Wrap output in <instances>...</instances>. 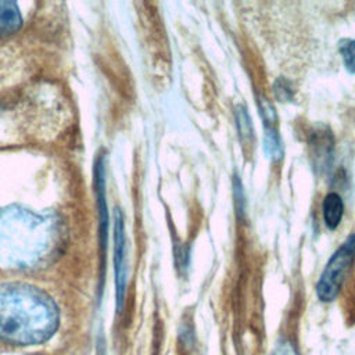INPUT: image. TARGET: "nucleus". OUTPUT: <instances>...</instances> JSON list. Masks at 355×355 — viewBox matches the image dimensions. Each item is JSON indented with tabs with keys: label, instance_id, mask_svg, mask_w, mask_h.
Instances as JSON below:
<instances>
[{
	"label": "nucleus",
	"instance_id": "obj_4",
	"mask_svg": "<svg viewBox=\"0 0 355 355\" xmlns=\"http://www.w3.org/2000/svg\"><path fill=\"white\" fill-rule=\"evenodd\" d=\"M308 150L315 171L318 173L329 171L334 159V137L331 130L324 125L313 129L308 139Z\"/></svg>",
	"mask_w": 355,
	"mask_h": 355
},
{
	"label": "nucleus",
	"instance_id": "obj_11",
	"mask_svg": "<svg viewBox=\"0 0 355 355\" xmlns=\"http://www.w3.org/2000/svg\"><path fill=\"white\" fill-rule=\"evenodd\" d=\"M273 94L282 103L291 101L294 97V86L288 79L277 78L273 83Z\"/></svg>",
	"mask_w": 355,
	"mask_h": 355
},
{
	"label": "nucleus",
	"instance_id": "obj_9",
	"mask_svg": "<svg viewBox=\"0 0 355 355\" xmlns=\"http://www.w3.org/2000/svg\"><path fill=\"white\" fill-rule=\"evenodd\" d=\"M234 118H236V126H237L240 141L244 146L252 144L254 143V128H252L251 116H250L245 105H243V104L236 105Z\"/></svg>",
	"mask_w": 355,
	"mask_h": 355
},
{
	"label": "nucleus",
	"instance_id": "obj_6",
	"mask_svg": "<svg viewBox=\"0 0 355 355\" xmlns=\"http://www.w3.org/2000/svg\"><path fill=\"white\" fill-rule=\"evenodd\" d=\"M323 222L329 230H336L343 219L344 214V201L341 196L336 191H330L324 196L322 202Z\"/></svg>",
	"mask_w": 355,
	"mask_h": 355
},
{
	"label": "nucleus",
	"instance_id": "obj_13",
	"mask_svg": "<svg viewBox=\"0 0 355 355\" xmlns=\"http://www.w3.org/2000/svg\"><path fill=\"white\" fill-rule=\"evenodd\" d=\"M272 355H300V352L297 349V345L291 340L282 338L275 345V349H273Z\"/></svg>",
	"mask_w": 355,
	"mask_h": 355
},
{
	"label": "nucleus",
	"instance_id": "obj_2",
	"mask_svg": "<svg viewBox=\"0 0 355 355\" xmlns=\"http://www.w3.org/2000/svg\"><path fill=\"white\" fill-rule=\"evenodd\" d=\"M55 227L39 214L10 208L0 214V257L14 263H29L53 245Z\"/></svg>",
	"mask_w": 355,
	"mask_h": 355
},
{
	"label": "nucleus",
	"instance_id": "obj_10",
	"mask_svg": "<svg viewBox=\"0 0 355 355\" xmlns=\"http://www.w3.org/2000/svg\"><path fill=\"white\" fill-rule=\"evenodd\" d=\"M338 51L347 72L355 75V39H341L338 42Z\"/></svg>",
	"mask_w": 355,
	"mask_h": 355
},
{
	"label": "nucleus",
	"instance_id": "obj_5",
	"mask_svg": "<svg viewBox=\"0 0 355 355\" xmlns=\"http://www.w3.org/2000/svg\"><path fill=\"white\" fill-rule=\"evenodd\" d=\"M115 272H116V298L121 305L125 290V234L123 220L119 212L115 219Z\"/></svg>",
	"mask_w": 355,
	"mask_h": 355
},
{
	"label": "nucleus",
	"instance_id": "obj_12",
	"mask_svg": "<svg viewBox=\"0 0 355 355\" xmlns=\"http://www.w3.org/2000/svg\"><path fill=\"white\" fill-rule=\"evenodd\" d=\"M258 104H259V115L262 118L263 125H270V123H277V114L272 103L265 97L259 96L258 97Z\"/></svg>",
	"mask_w": 355,
	"mask_h": 355
},
{
	"label": "nucleus",
	"instance_id": "obj_14",
	"mask_svg": "<svg viewBox=\"0 0 355 355\" xmlns=\"http://www.w3.org/2000/svg\"><path fill=\"white\" fill-rule=\"evenodd\" d=\"M233 187H234V198H236V209H237V214L240 216L244 215V209H245V197H244V190H243V186H241V182L237 176H234V180H233Z\"/></svg>",
	"mask_w": 355,
	"mask_h": 355
},
{
	"label": "nucleus",
	"instance_id": "obj_7",
	"mask_svg": "<svg viewBox=\"0 0 355 355\" xmlns=\"http://www.w3.org/2000/svg\"><path fill=\"white\" fill-rule=\"evenodd\" d=\"M263 151L272 162H279L284 155V146L277 130V123L263 125Z\"/></svg>",
	"mask_w": 355,
	"mask_h": 355
},
{
	"label": "nucleus",
	"instance_id": "obj_3",
	"mask_svg": "<svg viewBox=\"0 0 355 355\" xmlns=\"http://www.w3.org/2000/svg\"><path fill=\"white\" fill-rule=\"evenodd\" d=\"M355 261V232L351 233L327 261L316 283V297L320 302L337 298Z\"/></svg>",
	"mask_w": 355,
	"mask_h": 355
},
{
	"label": "nucleus",
	"instance_id": "obj_1",
	"mask_svg": "<svg viewBox=\"0 0 355 355\" xmlns=\"http://www.w3.org/2000/svg\"><path fill=\"white\" fill-rule=\"evenodd\" d=\"M58 324L55 304L25 284L0 286V341L31 345L49 340Z\"/></svg>",
	"mask_w": 355,
	"mask_h": 355
},
{
	"label": "nucleus",
	"instance_id": "obj_8",
	"mask_svg": "<svg viewBox=\"0 0 355 355\" xmlns=\"http://www.w3.org/2000/svg\"><path fill=\"white\" fill-rule=\"evenodd\" d=\"M22 24L19 8L15 3L0 1V35L15 32Z\"/></svg>",
	"mask_w": 355,
	"mask_h": 355
}]
</instances>
